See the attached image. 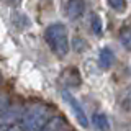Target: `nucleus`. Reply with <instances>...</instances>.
Masks as SVG:
<instances>
[{"instance_id": "nucleus-7", "label": "nucleus", "mask_w": 131, "mask_h": 131, "mask_svg": "<svg viewBox=\"0 0 131 131\" xmlns=\"http://www.w3.org/2000/svg\"><path fill=\"white\" fill-rule=\"evenodd\" d=\"M113 64H115V52L108 46L102 48L100 52H98V66H100V69L108 71V69H112Z\"/></svg>"}, {"instance_id": "nucleus-4", "label": "nucleus", "mask_w": 131, "mask_h": 131, "mask_svg": "<svg viewBox=\"0 0 131 131\" xmlns=\"http://www.w3.org/2000/svg\"><path fill=\"white\" fill-rule=\"evenodd\" d=\"M59 80L64 84V87H77V85H80V72L77 67H66L62 72H61V77Z\"/></svg>"}, {"instance_id": "nucleus-9", "label": "nucleus", "mask_w": 131, "mask_h": 131, "mask_svg": "<svg viewBox=\"0 0 131 131\" xmlns=\"http://www.w3.org/2000/svg\"><path fill=\"white\" fill-rule=\"evenodd\" d=\"M92 121L97 131H110V121L105 113H95L92 116Z\"/></svg>"}, {"instance_id": "nucleus-2", "label": "nucleus", "mask_w": 131, "mask_h": 131, "mask_svg": "<svg viewBox=\"0 0 131 131\" xmlns=\"http://www.w3.org/2000/svg\"><path fill=\"white\" fill-rule=\"evenodd\" d=\"M44 41L57 57L69 52V33L62 23H52L44 30Z\"/></svg>"}, {"instance_id": "nucleus-12", "label": "nucleus", "mask_w": 131, "mask_h": 131, "mask_svg": "<svg viewBox=\"0 0 131 131\" xmlns=\"http://www.w3.org/2000/svg\"><path fill=\"white\" fill-rule=\"evenodd\" d=\"M106 2H108V7L116 13H123L126 10V0H106Z\"/></svg>"}, {"instance_id": "nucleus-3", "label": "nucleus", "mask_w": 131, "mask_h": 131, "mask_svg": "<svg viewBox=\"0 0 131 131\" xmlns=\"http://www.w3.org/2000/svg\"><path fill=\"white\" fill-rule=\"evenodd\" d=\"M62 98H64L66 103L71 106V110L74 112V115H75V118H77V121H79V125L84 126V128H89V116H87V113H85L84 106L80 105V102L77 100V98L74 97L67 89L62 90Z\"/></svg>"}, {"instance_id": "nucleus-11", "label": "nucleus", "mask_w": 131, "mask_h": 131, "mask_svg": "<svg viewBox=\"0 0 131 131\" xmlns=\"http://www.w3.org/2000/svg\"><path fill=\"white\" fill-rule=\"evenodd\" d=\"M90 28H92V31L95 33L97 36H102V33H103V23H102V18L98 15H92Z\"/></svg>"}, {"instance_id": "nucleus-1", "label": "nucleus", "mask_w": 131, "mask_h": 131, "mask_svg": "<svg viewBox=\"0 0 131 131\" xmlns=\"http://www.w3.org/2000/svg\"><path fill=\"white\" fill-rule=\"evenodd\" d=\"M52 118V108L46 103H33L23 113L25 131H41L43 126Z\"/></svg>"}, {"instance_id": "nucleus-13", "label": "nucleus", "mask_w": 131, "mask_h": 131, "mask_svg": "<svg viewBox=\"0 0 131 131\" xmlns=\"http://www.w3.org/2000/svg\"><path fill=\"white\" fill-rule=\"evenodd\" d=\"M2 131H25L21 126H18V125H12V126H8V128L5 129H2Z\"/></svg>"}, {"instance_id": "nucleus-6", "label": "nucleus", "mask_w": 131, "mask_h": 131, "mask_svg": "<svg viewBox=\"0 0 131 131\" xmlns=\"http://www.w3.org/2000/svg\"><path fill=\"white\" fill-rule=\"evenodd\" d=\"M20 116H23L20 106H12L10 105L7 110H3L2 112V126H3V129L8 128V126H12V125H15L16 118H20Z\"/></svg>"}, {"instance_id": "nucleus-8", "label": "nucleus", "mask_w": 131, "mask_h": 131, "mask_svg": "<svg viewBox=\"0 0 131 131\" xmlns=\"http://www.w3.org/2000/svg\"><path fill=\"white\" fill-rule=\"evenodd\" d=\"M67 128H69L67 120H66L64 116L56 115V116H52L51 120L43 126V129H41V131H67Z\"/></svg>"}, {"instance_id": "nucleus-5", "label": "nucleus", "mask_w": 131, "mask_h": 131, "mask_svg": "<svg viewBox=\"0 0 131 131\" xmlns=\"http://www.w3.org/2000/svg\"><path fill=\"white\" fill-rule=\"evenodd\" d=\"M85 12V2L84 0H67L66 13L71 20H79Z\"/></svg>"}, {"instance_id": "nucleus-14", "label": "nucleus", "mask_w": 131, "mask_h": 131, "mask_svg": "<svg viewBox=\"0 0 131 131\" xmlns=\"http://www.w3.org/2000/svg\"><path fill=\"white\" fill-rule=\"evenodd\" d=\"M129 100H131V97H129ZM129 108H131V105H129Z\"/></svg>"}, {"instance_id": "nucleus-10", "label": "nucleus", "mask_w": 131, "mask_h": 131, "mask_svg": "<svg viewBox=\"0 0 131 131\" xmlns=\"http://www.w3.org/2000/svg\"><path fill=\"white\" fill-rule=\"evenodd\" d=\"M120 43L125 49L131 51V26H125L120 30Z\"/></svg>"}]
</instances>
